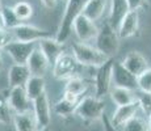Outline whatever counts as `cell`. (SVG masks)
Wrapping results in <instances>:
<instances>
[{
	"label": "cell",
	"instance_id": "2e32d148",
	"mask_svg": "<svg viewBox=\"0 0 151 131\" xmlns=\"http://www.w3.org/2000/svg\"><path fill=\"white\" fill-rule=\"evenodd\" d=\"M129 11H130V8L127 5L126 0H110L109 14H108V20L106 21L109 22L112 28H114L117 30L121 21L124 20V17L126 16Z\"/></svg>",
	"mask_w": 151,
	"mask_h": 131
},
{
	"label": "cell",
	"instance_id": "74e56055",
	"mask_svg": "<svg viewBox=\"0 0 151 131\" xmlns=\"http://www.w3.org/2000/svg\"><path fill=\"white\" fill-rule=\"evenodd\" d=\"M147 121H149V126H150V131H151V115L147 118Z\"/></svg>",
	"mask_w": 151,
	"mask_h": 131
},
{
	"label": "cell",
	"instance_id": "1f68e13d",
	"mask_svg": "<svg viewBox=\"0 0 151 131\" xmlns=\"http://www.w3.org/2000/svg\"><path fill=\"white\" fill-rule=\"evenodd\" d=\"M13 39H14L13 33H9L8 29H3V30H0V50L4 49L5 46H7L9 42H12Z\"/></svg>",
	"mask_w": 151,
	"mask_h": 131
},
{
	"label": "cell",
	"instance_id": "7a4b0ae2",
	"mask_svg": "<svg viewBox=\"0 0 151 131\" xmlns=\"http://www.w3.org/2000/svg\"><path fill=\"white\" fill-rule=\"evenodd\" d=\"M120 36L114 28H112L108 21H105L99 28L96 37V47L109 58H114L120 49Z\"/></svg>",
	"mask_w": 151,
	"mask_h": 131
},
{
	"label": "cell",
	"instance_id": "83f0119b",
	"mask_svg": "<svg viewBox=\"0 0 151 131\" xmlns=\"http://www.w3.org/2000/svg\"><path fill=\"white\" fill-rule=\"evenodd\" d=\"M135 96H137V101L139 104L141 110L143 112V114L149 118L151 115V93L137 89V91H135Z\"/></svg>",
	"mask_w": 151,
	"mask_h": 131
},
{
	"label": "cell",
	"instance_id": "d6986e66",
	"mask_svg": "<svg viewBox=\"0 0 151 131\" xmlns=\"http://www.w3.org/2000/svg\"><path fill=\"white\" fill-rule=\"evenodd\" d=\"M139 109H141V107H139L138 101H135V102H133V104H129V105H124V106H118L110 121H112V123L116 127L124 126L127 121H130L133 117L137 115Z\"/></svg>",
	"mask_w": 151,
	"mask_h": 131
},
{
	"label": "cell",
	"instance_id": "8fae6325",
	"mask_svg": "<svg viewBox=\"0 0 151 131\" xmlns=\"http://www.w3.org/2000/svg\"><path fill=\"white\" fill-rule=\"evenodd\" d=\"M8 101H9L11 109L16 112V114H21V113L30 112L32 105L30 102L33 101L28 97L27 91L24 87H14L9 89V96H8Z\"/></svg>",
	"mask_w": 151,
	"mask_h": 131
},
{
	"label": "cell",
	"instance_id": "d590c367",
	"mask_svg": "<svg viewBox=\"0 0 151 131\" xmlns=\"http://www.w3.org/2000/svg\"><path fill=\"white\" fill-rule=\"evenodd\" d=\"M3 29H7V28H5L4 16H3V12H1V9H0V30H3Z\"/></svg>",
	"mask_w": 151,
	"mask_h": 131
},
{
	"label": "cell",
	"instance_id": "3957f363",
	"mask_svg": "<svg viewBox=\"0 0 151 131\" xmlns=\"http://www.w3.org/2000/svg\"><path fill=\"white\" fill-rule=\"evenodd\" d=\"M72 54L78 59V62L83 66L89 67H100L103 66L109 57H106L104 52H101L97 47L89 46L84 42H76L72 45Z\"/></svg>",
	"mask_w": 151,
	"mask_h": 131
},
{
	"label": "cell",
	"instance_id": "5bb4252c",
	"mask_svg": "<svg viewBox=\"0 0 151 131\" xmlns=\"http://www.w3.org/2000/svg\"><path fill=\"white\" fill-rule=\"evenodd\" d=\"M33 113L41 129L49 127V123H50V104H49V98L46 93H42L40 97H37L33 101Z\"/></svg>",
	"mask_w": 151,
	"mask_h": 131
},
{
	"label": "cell",
	"instance_id": "ac0fdd59",
	"mask_svg": "<svg viewBox=\"0 0 151 131\" xmlns=\"http://www.w3.org/2000/svg\"><path fill=\"white\" fill-rule=\"evenodd\" d=\"M27 66L29 67V71L33 76H43L47 72L50 63H49L47 58L43 55V52L40 49H36L29 57Z\"/></svg>",
	"mask_w": 151,
	"mask_h": 131
},
{
	"label": "cell",
	"instance_id": "9a60e30c",
	"mask_svg": "<svg viewBox=\"0 0 151 131\" xmlns=\"http://www.w3.org/2000/svg\"><path fill=\"white\" fill-rule=\"evenodd\" d=\"M139 28V11H129L118 26L117 31L121 39H126L135 36Z\"/></svg>",
	"mask_w": 151,
	"mask_h": 131
},
{
	"label": "cell",
	"instance_id": "4316f807",
	"mask_svg": "<svg viewBox=\"0 0 151 131\" xmlns=\"http://www.w3.org/2000/svg\"><path fill=\"white\" fill-rule=\"evenodd\" d=\"M122 129L124 131H150V126L149 121H146L139 115H135L124 125Z\"/></svg>",
	"mask_w": 151,
	"mask_h": 131
},
{
	"label": "cell",
	"instance_id": "d6a6232c",
	"mask_svg": "<svg viewBox=\"0 0 151 131\" xmlns=\"http://www.w3.org/2000/svg\"><path fill=\"white\" fill-rule=\"evenodd\" d=\"M126 1H127L130 11H139L146 4V0H126Z\"/></svg>",
	"mask_w": 151,
	"mask_h": 131
},
{
	"label": "cell",
	"instance_id": "f35d334b",
	"mask_svg": "<svg viewBox=\"0 0 151 131\" xmlns=\"http://www.w3.org/2000/svg\"><path fill=\"white\" fill-rule=\"evenodd\" d=\"M41 131H50V130H49V127H43V129H41Z\"/></svg>",
	"mask_w": 151,
	"mask_h": 131
},
{
	"label": "cell",
	"instance_id": "484cf974",
	"mask_svg": "<svg viewBox=\"0 0 151 131\" xmlns=\"http://www.w3.org/2000/svg\"><path fill=\"white\" fill-rule=\"evenodd\" d=\"M76 107L78 102H72V101H68L63 97L62 100H59L54 105V112L60 117H68L76 112Z\"/></svg>",
	"mask_w": 151,
	"mask_h": 131
},
{
	"label": "cell",
	"instance_id": "8992f818",
	"mask_svg": "<svg viewBox=\"0 0 151 131\" xmlns=\"http://www.w3.org/2000/svg\"><path fill=\"white\" fill-rule=\"evenodd\" d=\"M113 63H114V58H109L103 66L97 67L96 75H95V92H96L97 98H103L112 89Z\"/></svg>",
	"mask_w": 151,
	"mask_h": 131
},
{
	"label": "cell",
	"instance_id": "ffe728a7",
	"mask_svg": "<svg viewBox=\"0 0 151 131\" xmlns=\"http://www.w3.org/2000/svg\"><path fill=\"white\" fill-rule=\"evenodd\" d=\"M109 3L110 0H88L82 14L88 17L92 21H97V20H100L103 17Z\"/></svg>",
	"mask_w": 151,
	"mask_h": 131
},
{
	"label": "cell",
	"instance_id": "7402d4cb",
	"mask_svg": "<svg viewBox=\"0 0 151 131\" xmlns=\"http://www.w3.org/2000/svg\"><path fill=\"white\" fill-rule=\"evenodd\" d=\"M13 123L16 131H36L38 122L36 119L34 113H21V114H14Z\"/></svg>",
	"mask_w": 151,
	"mask_h": 131
},
{
	"label": "cell",
	"instance_id": "30bf717a",
	"mask_svg": "<svg viewBox=\"0 0 151 131\" xmlns=\"http://www.w3.org/2000/svg\"><path fill=\"white\" fill-rule=\"evenodd\" d=\"M74 31L80 42H89L92 39H96L99 28L95 24V21L89 20L84 14H80L74 22Z\"/></svg>",
	"mask_w": 151,
	"mask_h": 131
},
{
	"label": "cell",
	"instance_id": "e575fe53",
	"mask_svg": "<svg viewBox=\"0 0 151 131\" xmlns=\"http://www.w3.org/2000/svg\"><path fill=\"white\" fill-rule=\"evenodd\" d=\"M41 3L47 9H54L57 7V0H41Z\"/></svg>",
	"mask_w": 151,
	"mask_h": 131
},
{
	"label": "cell",
	"instance_id": "7c38bea8",
	"mask_svg": "<svg viewBox=\"0 0 151 131\" xmlns=\"http://www.w3.org/2000/svg\"><path fill=\"white\" fill-rule=\"evenodd\" d=\"M122 64L129 72H132L134 76H139L142 72H145L149 68V60L142 52L139 51H132L124 58Z\"/></svg>",
	"mask_w": 151,
	"mask_h": 131
},
{
	"label": "cell",
	"instance_id": "836d02e7",
	"mask_svg": "<svg viewBox=\"0 0 151 131\" xmlns=\"http://www.w3.org/2000/svg\"><path fill=\"white\" fill-rule=\"evenodd\" d=\"M101 121H103V125H104V129H105V131H117V127L112 123V121H110V119L106 117L105 114L101 117Z\"/></svg>",
	"mask_w": 151,
	"mask_h": 131
},
{
	"label": "cell",
	"instance_id": "4fadbf2b",
	"mask_svg": "<svg viewBox=\"0 0 151 131\" xmlns=\"http://www.w3.org/2000/svg\"><path fill=\"white\" fill-rule=\"evenodd\" d=\"M38 49L47 58L49 63L51 66L65 52V50H63V43L59 42L55 37H49V38H43L41 41H38Z\"/></svg>",
	"mask_w": 151,
	"mask_h": 131
},
{
	"label": "cell",
	"instance_id": "8d00e7d4",
	"mask_svg": "<svg viewBox=\"0 0 151 131\" xmlns=\"http://www.w3.org/2000/svg\"><path fill=\"white\" fill-rule=\"evenodd\" d=\"M3 66H4V63H3V57H1V50H0V71L3 69Z\"/></svg>",
	"mask_w": 151,
	"mask_h": 131
},
{
	"label": "cell",
	"instance_id": "5b68a950",
	"mask_svg": "<svg viewBox=\"0 0 151 131\" xmlns=\"http://www.w3.org/2000/svg\"><path fill=\"white\" fill-rule=\"evenodd\" d=\"M105 110V102L103 98H97L96 96H86L78 102L75 114L83 121H96L101 119Z\"/></svg>",
	"mask_w": 151,
	"mask_h": 131
},
{
	"label": "cell",
	"instance_id": "603a6c76",
	"mask_svg": "<svg viewBox=\"0 0 151 131\" xmlns=\"http://www.w3.org/2000/svg\"><path fill=\"white\" fill-rule=\"evenodd\" d=\"M45 79L43 76H33L32 75L30 79L27 81L25 84V91H27V94L28 97L30 98L32 101H34L37 97L45 93Z\"/></svg>",
	"mask_w": 151,
	"mask_h": 131
},
{
	"label": "cell",
	"instance_id": "4dcf8cb0",
	"mask_svg": "<svg viewBox=\"0 0 151 131\" xmlns=\"http://www.w3.org/2000/svg\"><path fill=\"white\" fill-rule=\"evenodd\" d=\"M138 81V89L143 92L151 93V67L146 69L145 72H142L141 75L137 77Z\"/></svg>",
	"mask_w": 151,
	"mask_h": 131
},
{
	"label": "cell",
	"instance_id": "f1b7e54d",
	"mask_svg": "<svg viewBox=\"0 0 151 131\" xmlns=\"http://www.w3.org/2000/svg\"><path fill=\"white\" fill-rule=\"evenodd\" d=\"M1 12H3V16H4V20H5V28H7L8 30H13L14 28H17V26L21 24L20 19L16 16V13H14L13 8L3 7Z\"/></svg>",
	"mask_w": 151,
	"mask_h": 131
},
{
	"label": "cell",
	"instance_id": "ab89813d",
	"mask_svg": "<svg viewBox=\"0 0 151 131\" xmlns=\"http://www.w3.org/2000/svg\"><path fill=\"white\" fill-rule=\"evenodd\" d=\"M0 9H1V4H0Z\"/></svg>",
	"mask_w": 151,
	"mask_h": 131
},
{
	"label": "cell",
	"instance_id": "277c9868",
	"mask_svg": "<svg viewBox=\"0 0 151 131\" xmlns=\"http://www.w3.org/2000/svg\"><path fill=\"white\" fill-rule=\"evenodd\" d=\"M83 67L84 66L78 62L74 54L63 52L53 64V75L58 80H70L79 76Z\"/></svg>",
	"mask_w": 151,
	"mask_h": 131
},
{
	"label": "cell",
	"instance_id": "d4e9b609",
	"mask_svg": "<svg viewBox=\"0 0 151 131\" xmlns=\"http://www.w3.org/2000/svg\"><path fill=\"white\" fill-rule=\"evenodd\" d=\"M8 96L7 92H0V123L3 125H8L12 121V114H11V105L8 101Z\"/></svg>",
	"mask_w": 151,
	"mask_h": 131
},
{
	"label": "cell",
	"instance_id": "e0dca14e",
	"mask_svg": "<svg viewBox=\"0 0 151 131\" xmlns=\"http://www.w3.org/2000/svg\"><path fill=\"white\" fill-rule=\"evenodd\" d=\"M32 74L29 71V67L27 64H19L14 63L8 69V84L9 88H14V87H25L27 81L30 79Z\"/></svg>",
	"mask_w": 151,
	"mask_h": 131
},
{
	"label": "cell",
	"instance_id": "f546056e",
	"mask_svg": "<svg viewBox=\"0 0 151 131\" xmlns=\"http://www.w3.org/2000/svg\"><path fill=\"white\" fill-rule=\"evenodd\" d=\"M13 11L16 13V16L20 19V21H25V20H29L33 13V8L32 5L27 1H19L14 4Z\"/></svg>",
	"mask_w": 151,
	"mask_h": 131
},
{
	"label": "cell",
	"instance_id": "cb8c5ba5",
	"mask_svg": "<svg viewBox=\"0 0 151 131\" xmlns=\"http://www.w3.org/2000/svg\"><path fill=\"white\" fill-rule=\"evenodd\" d=\"M87 87H88L87 81L80 76H76V77H72V79H70V80H67V84H66V87H65V92L72 93V94L80 97V96L87 91Z\"/></svg>",
	"mask_w": 151,
	"mask_h": 131
},
{
	"label": "cell",
	"instance_id": "44dd1931",
	"mask_svg": "<svg viewBox=\"0 0 151 131\" xmlns=\"http://www.w3.org/2000/svg\"><path fill=\"white\" fill-rule=\"evenodd\" d=\"M110 98L117 106H124V105H129L137 101V96L135 91L127 88H121V87H113L109 92Z\"/></svg>",
	"mask_w": 151,
	"mask_h": 131
},
{
	"label": "cell",
	"instance_id": "9c48e42d",
	"mask_svg": "<svg viewBox=\"0 0 151 131\" xmlns=\"http://www.w3.org/2000/svg\"><path fill=\"white\" fill-rule=\"evenodd\" d=\"M14 39L21 41V42H38L43 38H49L51 34L46 30L37 28V26L29 24H20L17 28L12 30Z\"/></svg>",
	"mask_w": 151,
	"mask_h": 131
},
{
	"label": "cell",
	"instance_id": "ba28073f",
	"mask_svg": "<svg viewBox=\"0 0 151 131\" xmlns=\"http://www.w3.org/2000/svg\"><path fill=\"white\" fill-rule=\"evenodd\" d=\"M113 85L121 87V88H127L132 91H137L138 89V81L137 76L129 72L122 62L114 60L113 63Z\"/></svg>",
	"mask_w": 151,
	"mask_h": 131
},
{
	"label": "cell",
	"instance_id": "52a82bcc",
	"mask_svg": "<svg viewBox=\"0 0 151 131\" xmlns=\"http://www.w3.org/2000/svg\"><path fill=\"white\" fill-rule=\"evenodd\" d=\"M3 50L12 58L14 63L27 64L29 57L36 50V42H21V41L13 39Z\"/></svg>",
	"mask_w": 151,
	"mask_h": 131
},
{
	"label": "cell",
	"instance_id": "6da1fadb",
	"mask_svg": "<svg viewBox=\"0 0 151 131\" xmlns=\"http://www.w3.org/2000/svg\"><path fill=\"white\" fill-rule=\"evenodd\" d=\"M88 0H66V7L63 12L62 20H60L59 29L55 36L59 42L65 43L70 38L72 30H74V22L80 14L83 13V9L86 7Z\"/></svg>",
	"mask_w": 151,
	"mask_h": 131
}]
</instances>
